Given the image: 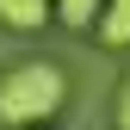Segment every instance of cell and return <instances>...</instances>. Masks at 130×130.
Instances as JSON below:
<instances>
[{
    "label": "cell",
    "mask_w": 130,
    "mask_h": 130,
    "mask_svg": "<svg viewBox=\"0 0 130 130\" xmlns=\"http://www.w3.org/2000/svg\"><path fill=\"white\" fill-rule=\"evenodd\" d=\"M62 99H68V74L56 62H19V68L0 74V124L6 130H31V124H50Z\"/></svg>",
    "instance_id": "6da1fadb"
},
{
    "label": "cell",
    "mask_w": 130,
    "mask_h": 130,
    "mask_svg": "<svg viewBox=\"0 0 130 130\" xmlns=\"http://www.w3.org/2000/svg\"><path fill=\"white\" fill-rule=\"evenodd\" d=\"M56 19V0H0V25L6 31H43Z\"/></svg>",
    "instance_id": "7a4b0ae2"
},
{
    "label": "cell",
    "mask_w": 130,
    "mask_h": 130,
    "mask_svg": "<svg viewBox=\"0 0 130 130\" xmlns=\"http://www.w3.org/2000/svg\"><path fill=\"white\" fill-rule=\"evenodd\" d=\"M99 43L105 50H130V0H105V12H99Z\"/></svg>",
    "instance_id": "3957f363"
},
{
    "label": "cell",
    "mask_w": 130,
    "mask_h": 130,
    "mask_svg": "<svg viewBox=\"0 0 130 130\" xmlns=\"http://www.w3.org/2000/svg\"><path fill=\"white\" fill-rule=\"evenodd\" d=\"M99 12H105V0H56V25H68V31H93Z\"/></svg>",
    "instance_id": "277c9868"
},
{
    "label": "cell",
    "mask_w": 130,
    "mask_h": 130,
    "mask_svg": "<svg viewBox=\"0 0 130 130\" xmlns=\"http://www.w3.org/2000/svg\"><path fill=\"white\" fill-rule=\"evenodd\" d=\"M111 118H118V130H130V74L118 80V99H111Z\"/></svg>",
    "instance_id": "5b68a950"
},
{
    "label": "cell",
    "mask_w": 130,
    "mask_h": 130,
    "mask_svg": "<svg viewBox=\"0 0 130 130\" xmlns=\"http://www.w3.org/2000/svg\"><path fill=\"white\" fill-rule=\"evenodd\" d=\"M31 130H50V124H31Z\"/></svg>",
    "instance_id": "8992f818"
}]
</instances>
